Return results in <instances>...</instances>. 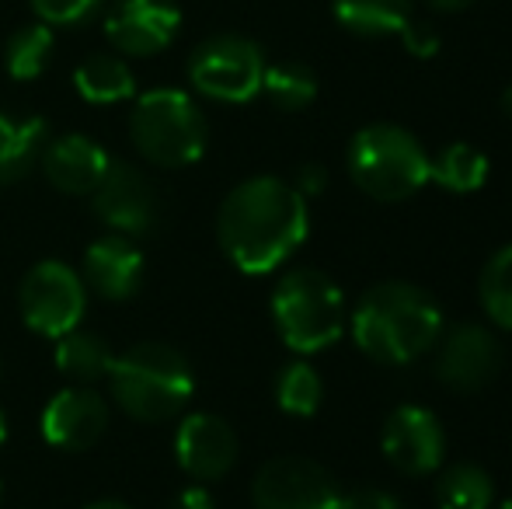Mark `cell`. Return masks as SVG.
I'll use <instances>...</instances> for the list:
<instances>
[{
	"label": "cell",
	"instance_id": "cell-17",
	"mask_svg": "<svg viewBox=\"0 0 512 509\" xmlns=\"http://www.w3.org/2000/svg\"><path fill=\"white\" fill-rule=\"evenodd\" d=\"M84 269H88V283L95 286L108 300H126L136 293L143 279V255L133 241L108 234L98 238L84 255Z\"/></svg>",
	"mask_w": 512,
	"mask_h": 509
},
{
	"label": "cell",
	"instance_id": "cell-4",
	"mask_svg": "<svg viewBox=\"0 0 512 509\" xmlns=\"http://www.w3.org/2000/svg\"><path fill=\"white\" fill-rule=\"evenodd\" d=\"M108 377L119 405L143 422H164L178 415L196 387L189 360L161 342H143L115 356Z\"/></svg>",
	"mask_w": 512,
	"mask_h": 509
},
{
	"label": "cell",
	"instance_id": "cell-24",
	"mask_svg": "<svg viewBox=\"0 0 512 509\" xmlns=\"http://www.w3.org/2000/svg\"><path fill=\"white\" fill-rule=\"evenodd\" d=\"M53 28L46 21H35V25H25L7 39L4 49V63H7V74L14 81H35V77L46 74L49 60H53Z\"/></svg>",
	"mask_w": 512,
	"mask_h": 509
},
{
	"label": "cell",
	"instance_id": "cell-1",
	"mask_svg": "<svg viewBox=\"0 0 512 509\" xmlns=\"http://www.w3.org/2000/svg\"><path fill=\"white\" fill-rule=\"evenodd\" d=\"M310 213L297 185L258 175L241 182L220 206L216 234L230 262L248 276L279 269L307 241Z\"/></svg>",
	"mask_w": 512,
	"mask_h": 509
},
{
	"label": "cell",
	"instance_id": "cell-26",
	"mask_svg": "<svg viewBox=\"0 0 512 509\" xmlns=\"http://www.w3.org/2000/svg\"><path fill=\"white\" fill-rule=\"evenodd\" d=\"M478 297L492 325L509 328L512 332V245L499 248L485 262L478 279Z\"/></svg>",
	"mask_w": 512,
	"mask_h": 509
},
{
	"label": "cell",
	"instance_id": "cell-8",
	"mask_svg": "<svg viewBox=\"0 0 512 509\" xmlns=\"http://www.w3.org/2000/svg\"><path fill=\"white\" fill-rule=\"evenodd\" d=\"M84 307H88V293H84L81 276L63 262H39L21 283L25 325L46 339L74 332L84 318Z\"/></svg>",
	"mask_w": 512,
	"mask_h": 509
},
{
	"label": "cell",
	"instance_id": "cell-33",
	"mask_svg": "<svg viewBox=\"0 0 512 509\" xmlns=\"http://www.w3.org/2000/svg\"><path fill=\"white\" fill-rule=\"evenodd\" d=\"M436 11H443V14H457V11H467V7L474 4V0H429Z\"/></svg>",
	"mask_w": 512,
	"mask_h": 509
},
{
	"label": "cell",
	"instance_id": "cell-13",
	"mask_svg": "<svg viewBox=\"0 0 512 509\" xmlns=\"http://www.w3.org/2000/svg\"><path fill=\"white\" fill-rule=\"evenodd\" d=\"M95 210L112 231L143 234L157 220V192L133 164L112 161L95 189Z\"/></svg>",
	"mask_w": 512,
	"mask_h": 509
},
{
	"label": "cell",
	"instance_id": "cell-25",
	"mask_svg": "<svg viewBox=\"0 0 512 509\" xmlns=\"http://www.w3.org/2000/svg\"><path fill=\"white\" fill-rule=\"evenodd\" d=\"M262 91L269 95V102L283 112H300L307 109L310 102L317 98V74L304 63H272L265 67L262 77Z\"/></svg>",
	"mask_w": 512,
	"mask_h": 509
},
{
	"label": "cell",
	"instance_id": "cell-12",
	"mask_svg": "<svg viewBox=\"0 0 512 509\" xmlns=\"http://www.w3.org/2000/svg\"><path fill=\"white\" fill-rule=\"evenodd\" d=\"M182 25L175 0H119L105 18V35L126 56H154L171 46Z\"/></svg>",
	"mask_w": 512,
	"mask_h": 509
},
{
	"label": "cell",
	"instance_id": "cell-6",
	"mask_svg": "<svg viewBox=\"0 0 512 509\" xmlns=\"http://www.w3.org/2000/svg\"><path fill=\"white\" fill-rule=\"evenodd\" d=\"M129 133L147 161L161 168H185L203 157L209 129L192 95L178 88H154L136 98Z\"/></svg>",
	"mask_w": 512,
	"mask_h": 509
},
{
	"label": "cell",
	"instance_id": "cell-18",
	"mask_svg": "<svg viewBox=\"0 0 512 509\" xmlns=\"http://www.w3.org/2000/svg\"><path fill=\"white\" fill-rule=\"evenodd\" d=\"M74 88H77V95L91 105H115L136 95V77H133V70L126 67L122 56L95 53L77 63Z\"/></svg>",
	"mask_w": 512,
	"mask_h": 509
},
{
	"label": "cell",
	"instance_id": "cell-30",
	"mask_svg": "<svg viewBox=\"0 0 512 509\" xmlns=\"http://www.w3.org/2000/svg\"><path fill=\"white\" fill-rule=\"evenodd\" d=\"M335 509H401V503L384 489H352L338 496Z\"/></svg>",
	"mask_w": 512,
	"mask_h": 509
},
{
	"label": "cell",
	"instance_id": "cell-32",
	"mask_svg": "<svg viewBox=\"0 0 512 509\" xmlns=\"http://www.w3.org/2000/svg\"><path fill=\"white\" fill-rule=\"evenodd\" d=\"M175 509H216V503H213V496H209L203 485H192V489L178 492Z\"/></svg>",
	"mask_w": 512,
	"mask_h": 509
},
{
	"label": "cell",
	"instance_id": "cell-3",
	"mask_svg": "<svg viewBox=\"0 0 512 509\" xmlns=\"http://www.w3.org/2000/svg\"><path fill=\"white\" fill-rule=\"evenodd\" d=\"M349 175L377 203H401L429 182V150L398 123H370L349 143Z\"/></svg>",
	"mask_w": 512,
	"mask_h": 509
},
{
	"label": "cell",
	"instance_id": "cell-19",
	"mask_svg": "<svg viewBox=\"0 0 512 509\" xmlns=\"http://www.w3.org/2000/svg\"><path fill=\"white\" fill-rule=\"evenodd\" d=\"M46 147V123L39 116L18 119L0 112V185H11L39 161Z\"/></svg>",
	"mask_w": 512,
	"mask_h": 509
},
{
	"label": "cell",
	"instance_id": "cell-29",
	"mask_svg": "<svg viewBox=\"0 0 512 509\" xmlns=\"http://www.w3.org/2000/svg\"><path fill=\"white\" fill-rule=\"evenodd\" d=\"M401 42H405V49L411 56H418V60H429V56H436L439 53V32L432 25H425V21H415L411 18L405 28H401Z\"/></svg>",
	"mask_w": 512,
	"mask_h": 509
},
{
	"label": "cell",
	"instance_id": "cell-36",
	"mask_svg": "<svg viewBox=\"0 0 512 509\" xmlns=\"http://www.w3.org/2000/svg\"><path fill=\"white\" fill-rule=\"evenodd\" d=\"M7 440V419H4V412H0V443Z\"/></svg>",
	"mask_w": 512,
	"mask_h": 509
},
{
	"label": "cell",
	"instance_id": "cell-20",
	"mask_svg": "<svg viewBox=\"0 0 512 509\" xmlns=\"http://www.w3.org/2000/svg\"><path fill=\"white\" fill-rule=\"evenodd\" d=\"M415 0H331V14L356 35H398L411 21Z\"/></svg>",
	"mask_w": 512,
	"mask_h": 509
},
{
	"label": "cell",
	"instance_id": "cell-15",
	"mask_svg": "<svg viewBox=\"0 0 512 509\" xmlns=\"http://www.w3.org/2000/svg\"><path fill=\"white\" fill-rule=\"evenodd\" d=\"M178 464L189 471L196 482H216L223 478L237 461V436L220 415H189L178 426L175 436Z\"/></svg>",
	"mask_w": 512,
	"mask_h": 509
},
{
	"label": "cell",
	"instance_id": "cell-2",
	"mask_svg": "<svg viewBox=\"0 0 512 509\" xmlns=\"http://www.w3.org/2000/svg\"><path fill=\"white\" fill-rule=\"evenodd\" d=\"M443 335V311L411 283H380L352 311V339L370 360L405 367L425 356Z\"/></svg>",
	"mask_w": 512,
	"mask_h": 509
},
{
	"label": "cell",
	"instance_id": "cell-16",
	"mask_svg": "<svg viewBox=\"0 0 512 509\" xmlns=\"http://www.w3.org/2000/svg\"><path fill=\"white\" fill-rule=\"evenodd\" d=\"M112 157L105 154L102 143L88 140L81 133H67L42 147V171L60 192L70 196H88L102 185Z\"/></svg>",
	"mask_w": 512,
	"mask_h": 509
},
{
	"label": "cell",
	"instance_id": "cell-31",
	"mask_svg": "<svg viewBox=\"0 0 512 509\" xmlns=\"http://www.w3.org/2000/svg\"><path fill=\"white\" fill-rule=\"evenodd\" d=\"M324 185H328V171L321 168V164H304L297 175V192L300 196H317V192H324Z\"/></svg>",
	"mask_w": 512,
	"mask_h": 509
},
{
	"label": "cell",
	"instance_id": "cell-11",
	"mask_svg": "<svg viewBox=\"0 0 512 509\" xmlns=\"http://www.w3.org/2000/svg\"><path fill=\"white\" fill-rule=\"evenodd\" d=\"M502 370V342L485 325H457L439 339L436 377L450 391H481Z\"/></svg>",
	"mask_w": 512,
	"mask_h": 509
},
{
	"label": "cell",
	"instance_id": "cell-9",
	"mask_svg": "<svg viewBox=\"0 0 512 509\" xmlns=\"http://www.w3.org/2000/svg\"><path fill=\"white\" fill-rule=\"evenodd\" d=\"M338 496L335 475L307 457H276L262 464L251 485L255 509H335Z\"/></svg>",
	"mask_w": 512,
	"mask_h": 509
},
{
	"label": "cell",
	"instance_id": "cell-35",
	"mask_svg": "<svg viewBox=\"0 0 512 509\" xmlns=\"http://www.w3.org/2000/svg\"><path fill=\"white\" fill-rule=\"evenodd\" d=\"M502 112L512 119V88H506V95H502Z\"/></svg>",
	"mask_w": 512,
	"mask_h": 509
},
{
	"label": "cell",
	"instance_id": "cell-34",
	"mask_svg": "<svg viewBox=\"0 0 512 509\" xmlns=\"http://www.w3.org/2000/svg\"><path fill=\"white\" fill-rule=\"evenodd\" d=\"M88 509H129L126 503H115V499H102V503H91Z\"/></svg>",
	"mask_w": 512,
	"mask_h": 509
},
{
	"label": "cell",
	"instance_id": "cell-23",
	"mask_svg": "<svg viewBox=\"0 0 512 509\" xmlns=\"http://www.w3.org/2000/svg\"><path fill=\"white\" fill-rule=\"evenodd\" d=\"M115 356L108 349V342L95 332H67L60 335V346H56V367L63 370L74 381H98L112 370Z\"/></svg>",
	"mask_w": 512,
	"mask_h": 509
},
{
	"label": "cell",
	"instance_id": "cell-5",
	"mask_svg": "<svg viewBox=\"0 0 512 509\" xmlns=\"http://www.w3.org/2000/svg\"><path fill=\"white\" fill-rule=\"evenodd\" d=\"M272 318L293 353H321L342 339L345 297L321 269H290L272 293Z\"/></svg>",
	"mask_w": 512,
	"mask_h": 509
},
{
	"label": "cell",
	"instance_id": "cell-37",
	"mask_svg": "<svg viewBox=\"0 0 512 509\" xmlns=\"http://www.w3.org/2000/svg\"><path fill=\"white\" fill-rule=\"evenodd\" d=\"M499 509H512V499H506V503H502Z\"/></svg>",
	"mask_w": 512,
	"mask_h": 509
},
{
	"label": "cell",
	"instance_id": "cell-10",
	"mask_svg": "<svg viewBox=\"0 0 512 509\" xmlns=\"http://www.w3.org/2000/svg\"><path fill=\"white\" fill-rule=\"evenodd\" d=\"M384 454L401 475L425 478L443 468L446 457V433L443 422L422 405H401L384 422Z\"/></svg>",
	"mask_w": 512,
	"mask_h": 509
},
{
	"label": "cell",
	"instance_id": "cell-27",
	"mask_svg": "<svg viewBox=\"0 0 512 509\" xmlns=\"http://www.w3.org/2000/svg\"><path fill=\"white\" fill-rule=\"evenodd\" d=\"M321 394H324L321 377H317V370L304 360L290 363L276 381L279 408H283L286 415H297V419H307V415H314L317 408H321Z\"/></svg>",
	"mask_w": 512,
	"mask_h": 509
},
{
	"label": "cell",
	"instance_id": "cell-21",
	"mask_svg": "<svg viewBox=\"0 0 512 509\" xmlns=\"http://www.w3.org/2000/svg\"><path fill=\"white\" fill-rule=\"evenodd\" d=\"M488 178V157L471 143H446L436 157H429V182L443 185L446 192H478Z\"/></svg>",
	"mask_w": 512,
	"mask_h": 509
},
{
	"label": "cell",
	"instance_id": "cell-28",
	"mask_svg": "<svg viewBox=\"0 0 512 509\" xmlns=\"http://www.w3.org/2000/svg\"><path fill=\"white\" fill-rule=\"evenodd\" d=\"M105 0H32V11L39 14V21H46L49 28H74L81 21H88L91 14L102 7Z\"/></svg>",
	"mask_w": 512,
	"mask_h": 509
},
{
	"label": "cell",
	"instance_id": "cell-7",
	"mask_svg": "<svg viewBox=\"0 0 512 509\" xmlns=\"http://www.w3.org/2000/svg\"><path fill=\"white\" fill-rule=\"evenodd\" d=\"M265 56L258 42L244 35H213L192 53L189 60V81L199 95L213 102L241 105L262 91L265 77Z\"/></svg>",
	"mask_w": 512,
	"mask_h": 509
},
{
	"label": "cell",
	"instance_id": "cell-22",
	"mask_svg": "<svg viewBox=\"0 0 512 509\" xmlns=\"http://www.w3.org/2000/svg\"><path fill=\"white\" fill-rule=\"evenodd\" d=\"M495 482L481 464L460 461L439 471L436 503L439 509H492Z\"/></svg>",
	"mask_w": 512,
	"mask_h": 509
},
{
	"label": "cell",
	"instance_id": "cell-14",
	"mask_svg": "<svg viewBox=\"0 0 512 509\" xmlns=\"http://www.w3.org/2000/svg\"><path fill=\"white\" fill-rule=\"evenodd\" d=\"M108 405L91 387H67L42 412V436L60 450H88L102 440Z\"/></svg>",
	"mask_w": 512,
	"mask_h": 509
}]
</instances>
